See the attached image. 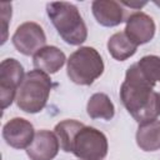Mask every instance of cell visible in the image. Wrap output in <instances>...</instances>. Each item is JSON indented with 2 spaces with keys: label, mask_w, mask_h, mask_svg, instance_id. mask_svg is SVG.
I'll use <instances>...</instances> for the list:
<instances>
[{
  "label": "cell",
  "mask_w": 160,
  "mask_h": 160,
  "mask_svg": "<svg viewBox=\"0 0 160 160\" xmlns=\"http://www.w3.org/2000/svg\"><path fill=\"white\" fill-rule=\"evenodd\" d=\"M141 74L136 64H132L125 74L120 88V99L128 112L139 122L155 120L160 115L159 92Z\"/></svg>",
  "instance_id": "obj_1"
},
{
  "label": "cell",
  "mask_w": 160,
  "mask_h": 160,
  "mask_svg": "<svg viewBox=\"0 0 160 160\" xmlns=\"http://www.w3.org/2000/svg\"><path fill=\"white\" fill-rule=\"evenodd\" d=\"M46 12L61 39L70 45H80L88 38V28L78 8L66 1L46 5Z\"/></svg>",
  "instance_id": "obj_2"
},
{
  "label": "cell",
  "mask_w": 160,
  "mask_h": 160,
  "mask_svg": "<svg viewBox=\"0 0 160 160\" xmlns=\"http://www.w3.org/2000/svg\"><path fill=\"white\" fill-rule=\"evenodd\" d=\"M51 90L50 76L41 70H31L25 74L16 94V104L20 110L36 114L41 111L49 99Z\"/></svg>",
  "instance_id": "obj_3"
},
{
  "label": "cell",
  "mask_w": 160,
  "mask_h": 160,
  "mask_svg": "<svg viewBox=\"0 0 160 160\" xmlns=\"http://www.w3.org/2000/svg\"><path fill=\"white\" fill-rule=\"evenodd\" d=\"M66 72L78 85H91L104 72V61L94 48L82 46L74 51L69 60Z\"/></svg>",
  "instance_id": "obj_4"
},
{
  "label": "cell",
  "mask_w": 160,
  "mask_h": 160,
  "mask_svg": "<svg viewBox=\"0 0 160 160\" xmlns=\"http://www.w3.org/2000/svg\"><path fill=\"white\" fill-rule=\"evenodd\" d=\"M108 139L98 129L82 126L71 142V152L80 160H102L108 154Z\"/></svg>",
  "instance_id": "obj_5"
},
{
  "label": "cell",
  "mask_w": 160,
  "mask_h": 160,
  "mask_svg": "<svg viewBox=\"0 0 160 160\" xmlns=\"http://www.w3.org/2000/svg\"><path fill=\"white\" fill-rule=\"evenodd\" d=\"M24 68L15 59H5L0 64V101L1 109L10 106L24 80Z\"/></svg>",
  "instance_id": "obj_6"
},
{
  "label": "cell",
  "mask_w": 160,
  "mask_h": 160,
  "mask_svg": "<svg viewBox=\"0 0 160 160\" xmlns=\"http://www.w3.org/2000/svg\"><path fill=\"white\" fill-rule=\"evenodd\" d=\"M11 40L19 52L30 56L35 55L40 49L45 46L46 36L39 24L34 21H26L18 26Z\"/></svg>",
  "instance_id": "obj_7"
},
{
  "label": "cell",
  "mask_w": 160,
  "mask_h": 160,
  "mask_svg": "<svg viewBox=\"0 0 160 160\" xmlns=\"http://www.w3.org/2000/svg\"><path fill=\"white\" fill-rule=\"evenodd\" d=\"M35 136L32 124L22 118H14L2 128L5 142L14 149H28Z\"/></svg>",
  "instance_id": "obj_8"
},
{
  "label": "cell",
  "mask_w": 160,
  "mask_h": 160,
  "mask_svg": "<svg viewBox=\"0 0 160 160\" xmlns=\"http://www.w3.org/2000/svg\"><path fill=\"white\" fill-rule=\"evenodd\" d=\"M124 32L136 46H139L149 42L154 38L155 22L148 14L136 11L128 18Z\"/></svg>",
  "instance_id": "obj_9"
},
{
  "label": "cell",
  "mask_w": 160,
  "mask_h": 160,
  "mask_svg": "<svg viewBox=\"0 0 160 160\" xmlns=\"http://www.w3.org/2000/svg\"><path fill=\"white\" fill-rule=\"evenodd\" d=\"M60 142L55 132L49 130H39L30 146L26 149V154L30 160H52L59 152Z\"/></svg>",
  "instance_id": "obj_10"
},
{
  "label": "cell",
  "mask_w": 160,
  "mask_h": 160,
  "mask_svg": "<svg viewBox=\"0 0 160 160\" xmlns=\"http://www.w3.org/2000/svg\"><path fill=\"white\" fill-rule=\"evenodd\" d=\"M91 10L96 21L106 28L118 26L125 19V10L121 2L114 0H95L91 4Z\"/></svg>",
  "instance_id": "obj_11"
},
{
  "label": "cell",
  "mask_w": 160,
  "mask_h": 160,
  "mask_svg": "<svg viewBox=\"0 0 160 160\" xmlns=\"http://www.w3.org/2000/svg\"><path fill=\"white\" fill-rule=\"evenodd\" d=\"M65 54L56 46H44L32 58L34 66L44 72L55 74L65 64Z\"/></svg>",
  "instance_id": "obj_12"
},
{
  "label": "cell",
  "mask_w": 160,
  "mask_h": 160,
  "mask_svg": "<svg viewBox=\"0 0 160 160\" xmlns=\"http://www.w3.org/2000/svg\"><path fill=\"white\" fill-rule=\"evenodd\" d=\"M136 144L144 151L160 149V120H151L139 125L136 131Z\"/></svg>",
  "instance_id": "obj_13"
},
{
  "label": "cell",
  "mask_w": 160,
  "mask_h": 160,
  "mask_svg": "<svg viewBox=\"0 0 160 160\" xmlns=\"http://www.w3.org/2000/svg\"><path fill=\"white\" fill-rule=\"evenodd\" d=\"M88 115L91 119H104L110 120L114 118L115 108L110 98L104 92H96L90 96L86 105Z\"/></svg>",
  "instance_id": "obj_14"
},
{
  "label": "cell",
  "mask_w": 160,
  "mask_h": 160,
  "mask_svg": "<svg viewBox=\"0 0 160 160\" xmlns=\"http://www.w3.org/2000/svg\"><path fill=\"white\" fill-rule=\"evenodd\" d=\"M138 46L126 36L124 31L111 35L108 40V50L110 55L119 61H124L136 52Z\"/></svg>",
  "instance_id": "obj_15"
},
{
  "label": "cell",
  "mask_w": 160,
  "mask_h": 160,
  "mask_svg": "<svg viewBox=\"0 0 160 160\" xmlns=\"http://www.w3.org/2000/svg\"><path fill=\"white\" fill-rule=\"evenodd\" d=\"M84 126L82 122L76 121V120H62L55 126V134L59 139L60 148L65 152H71V142L76 135V132Z\"/></svg>",
  "instance_id": "obj_16"
},
{
  "label": "cell",
  "mask_w": 160,
  "mask_h": 160,
  "mask_svg": "<svg viewBox=\"0 0 160 160\" xmlns=\"http://www.w3.org/2000/svg\"><path fill=\"white\" fill-rule=\"evenodd\" d=\"M139 70L144 75V78L155 86L156 82L160 81V58L156 55H146L142 56L136 62Z\"/></svg>",
  "instance_id": "obj_17"
},
{
  "label": "cell",
  "mask_w": 160,
  "mask_h": 160,
  "mask_svg": "<svg viewBox=\"0 0 160 160\" xmlns=\"http://www.w3.org/2000/svg\"><path fill=\"white\" fill-rule=\"evenodd\" d=\"M1 9V22H2V38H1V44H4L6 41V36H8V25H9V20L11 19V4L9 2H2L0 5Z\"/></svg>",
  "instance_id": "obj_18"
},
{
  "label": "cell",
  "mask_w": 160,
  "mask_h": 160,
  "mask_svg": "<svg viewBox=\"0 0 160 160\" xmlns=\"http://www.w3.org/2000/svg\"><path fill=\"white\" fill-rule=\"evenodd\" d=\"M121 4L122 5H125V6H130V8H141V6H144V5H146V2H128V1H121Z\"/></svg>",
  "instance_id": "obj_19"
},
{
  "label": "cell",
  "mask_w": 160,
  "mask_h": 160,
  "mask_svg": "<svg viewBox=\"0 0 160 160\" xmlns=\"http://www.w3.org/2000/svg\"><path fill=\"white\" fill-rule=\"evenodd\" d=\"M155 4H156V5H159V6H160V2H159V1H155Z\"/></svg>",
  "instance_id": "obj_20"
},
{
  "label": "cell",
  "mask_w": 160,
  "mask_h": 160,
  "mask_svg": "<svg viewBox=\"0 0 160 160\" xmlns=\"http://www.w3.org/2000/svg\"><path fill=\"white\" fill-rule=\"evenodd\" d=\"M159 99H160V94H159Z\"/></svg>",
  "instance_id": "obj_21"
}]
</instances>
